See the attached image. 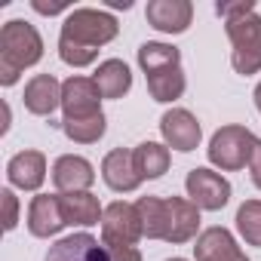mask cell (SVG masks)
<instances>
[{"label":"cell","instance_id":"1","mask_svg":"<svg viewBox=\"0 0 261 261\" xmlns=\"http://www.w3.org/2000/svg\"><path fill=\"white\" fill-rule=\"evenodd\" d=\"M120 25L114 16L101 13V10H74L65 25H62V37H59V56L65 65L71 68H86L98 59V46L111 43L117 37Z\"/></svg>","mask_w":261,"mask_h":261},{"label":"cell","instance_id":"10","mask_svg":"<svg viewBox=\"0 0 261 261\" xmlns=\"http://www.w3.org/2000/svg\"><path fill=\"white\" fill-rule=\"evenodd\" d=\"M101 178L111 191L126 194V191H136L142 185V175L136 169V154L126 151V148H114L105 163H101Z\"/></svg>","mask_w":261,"mask_h":261},{"label":"cell","instance_id":"9","mask_svg":"<svg viewBox=\"0 0 261 261\" xmlns=\"http://www.w3.org/2000/svg\"><path fill=\"white\" fill-rule=\"evenodd\" d=\"M160 133H163V139H166L169 148L188 154V151H194V148L200 145L203 129H200V123H197V117H194L191 111L172 108V111H166L163 120H160Z\"/></svg>","mask_w":261,"mask_h":261},{"label":"cell","instance_id":"12","mask_svg":"<svg viewBox=\"0 0 261 261\" xmlns=\"http://www.w3.org/2000/svg\"><path fill=\"white\" fill-rule=\"evenodd\" d=\"M145 16L163 34H181L188 31L194 19V7H191V0H151Z\"/></svg>","mask_w":261,"mask_h":261},{"label":"cell","instance_id":"2","mask_svg":"<svg viewBox=\"0 0 261 261\" xmlns=\"http://www.w3.org/2000/svg\"><path fill=\"white\" fill-rule=\"evenodd\" d=\"M139 65L148 77V92L154 101H175L185 92L181 53L169 43L148 40L139 46Z\"/></svg>","mask_w":261,"mask_h":261},{"label":"cell","instance_id":"3","mask_svg":"<svg viewBox=\"0 0 261 261\" xmlns=\"http://www.w3.org/2000/svg\"><path fill=\"white\" fill-rule=\"evenodd\" d=\"M43 56V40L31 22L13 19L0 28V83L13 86L25 68L37 65Z\"/></svg>","mask_w":261,"mask_h":261},{"label":"cell","instance_id":"17","mask_svg":"<svg viewBox=\"0 0 261 261\" xmlns=\"http://www.w3.org/2000/svg\"><path fill=\"white\" fill-rule=\"evenodd\" d=\"M62 227H65V215H62L59 197L37 194L28 209V230L34 237H56Z\"/></svg>","mask_w":261,"mask_h":261},{"label":"cell","instance_id":"4","mask_svg":"<svg viewBox=\"0 0 261 261\" xmlns=\"http://www.w3.org/2000/svg\"><path fill=\"white\" fill-rule=\"evenodd\" d=\"M227 37H230V65L237 74H258L261 71V16L246 13L237 19H227Z\"/></svg>","mask_w":261,"mask_h":261},{"label":"cell","instance_id":"30","mask_svg":"<svg viewBox=\"0 0 261 261\" xmlns=\"http://www.w3.org/2000/svg\"><path fill=\"white\" fill-rule=\"evenodd\" d=\"M108 7H114V10H129V7H133V0H108Z\"/></svg>","mask_w":261,"mask_h":261},{"label":"cell","instance_id":"20","mask_svg":"<svg viewBox=\"0 0 261 261\" xmlns=\"http://www.w3.org/2000/svg\"><path fill=\"white\" fill-rule=\"evenodd\" d=\"M92 80H95L101 98H123L129 92V86H133V74H129L126 62H120V59L101 62L98 71L92 74Z\"/></svg>","mask_w":261,"mask_h":261},{"label":"cell","instance_id":"5","mask_svg":"<svg viewBox=\"0 0 261 261\" xmlns=\"http://www.w3.org/2000/svg\"><path fill=\"white\" fill-rule=\"evenodd\" d=\"M255 142L258 139L249 133L246 126H237V123L221 126L212 136V142H209V160H212V166H218L224 172H237V169H243L252 160Z\"/></svg>","mask_w":261,"mask_h":261},{"label":"cell","instance_id":"8","mask_svg":"<svg viewBox=\"0 0 261 261\" xmlns=\"http://www.w3.org/2000/svg\"><path fill=\"white\" fill-rule=\"evenodd\" d=\"M65 120H86L101 114V92L92 77H68L62 83Z\"/></svg>","mask_w":261,"mask_h":261},{"label":"cell","instance_id":"16","mask_svg":"<svg viewBox=\"0 0 261 261\" xmlns=\"http://www.w3.org/2000/svg\"><path fill=\"white\" fill-rule=\"evenodd\" d=\"M25 108L37 117H49L59 105H62V83L53 74H37L28 80L25 86Z\"/></svg>","mask_w":261,"mask_h":261},{"label":"cell","instance_id":"23","mask_svg":"<svg viewBox=\"0 0 261 261\" xmlns=\"http://www.w3.org/2000/svg\"><path fill=\"white\" fill-rule=\"evenodd\" d=\"M105 129H108V120L105 114L98 117H86V120H62V133L77 142V145H92L105 136Z\"/></svg>","mask_w":261,"mask_h":261},{"label":"cell","instance_id":"29","mask_svg":"<svg viewBox=\"0 0 261 261\" xmlns=\"http://www.w3.org/2000/svg\"><path fill=\"white\" fill-rule=\"evenodd\" d=\"M249 169H252V181H255V188L261 191V142H255V151H252Z\"/></svg>","mask_w":261,"mask_h":261},{"label":"cell","instance_id":"6","mask_svg":"<svg viewBox=\"0 0 261 261\" xmlns=\"http://www.w3.org/2000/svg\"><path fill=\"white\" fill-rule=\"evenodd\" d=\"M142 218H139V209L133 203H111L105 209V218H101V243L105 246H114V243H129V246H139L142 240Z\"/></svg>","mask_w":261,"mask_h":261},{"label":"cell","instance_id":"21","mask_svg":"<svg viewBox=\"0 0 261 261\" xmlns=\"http://www.w3.org/2000/svg\"><path fill=\"white\" fill-rule=\"evenodd\" d=\"M139 218H142V233L148 240H166V221H169V209L166 200L160 197H142L136 203Z\"/></svg>","mask_w":261,"mask_h":261},{"label":"cell","instance_id":"18","mask_svg":"<svg viewBox=\"0 0 261 261\" xmlns=\"http://www.w3.org/2000/svg\"><path fill=\"white\" fill-rule=\"evenodd\" d=\"M7 175L16 188L22 191H37L46 178V157L40 151H22L10 160L7 166Z\"/></svg>","mask_w":261,"mask_h":261},{"label":"cell","instance_id":"11","mask_svg":"<svg viewBox=\"0 0 261 261\" xmlns=\"http://www.w3.org/2000/svg\"><path fill=\"white\" fill-rule=\"evenodd\" d=\"M43 261H111V255L92 233H71L49 246Z\"/></svg>","mask_w":261,"mask_h":261},{"label":"cell","instance_id":"31","mask_svg":"<svg viewBox=\"0 0 261 261\" xmlns=\"http://www.w3.org/2000/svg\"><path fill=\"white\" fill-rule=\"evenodd\" d=\"M255 108H258V111H261V83H258V86H255Z\"/></svg>","mask_w":261,"mask_h":261},{"label":"cell","instance_id":"27","mask_svg":"<svg viewBox=\"0 0 261 261\" xmlns=\"http://www.w3.org/2000/svg\"><path fill=\"white\" fill-rule=\"evenodd\" d=\"M215 13H218V16H224V19H237V16L255 13V4H252V0H243V4H218V7H215Z\"/></svg>","mask_w":261,"mask_h":261},{"label":"cell","instance_id":"19","mask_svg":"<svg viewBox=\"0 0 261 261\" xmlns=\"http://www.w3.org/2000/svg\"><path fill=\"white\" fill-rule=\"evenodd\" d=\"M59 206H62L65 224H98L105 218V209L98 206V197H92L89 191L59 194Z\"/></svg>","mask_w":261,"mask_h":261},{"label":"cell","instance_id":"25","mask_svg":"<svg viewBox=\"0 0 261 261\" xmlns=\"http://www.w3.org/2000/svg\"><path fill=\"white\" fill-rule=\"evenodd\" d=\"M0 203H4V230H13L19 224V200L10 188L0 191Z\"/></svg>","mask_w":261,"mask_h":261},{"label":"cell","instance_id":"28","mask_svg":"<svg viewBox=\"0 0 261 261\" xmlns=\"http://www.w3.org/2000/svg\"><path fill=\"white\" fill-rule=\"evenodd\" d=\"M31 7H34L40 16H56V13L68 10V0H53V4H49V0H34Z\"/></svg>","mask_w":261,"mask_h":261},{"label":"cell","instance_id":"32","mask_svg":"<svg viewBox=\"0 0 261 261\" xmlns=\"http://www.w3.org/2000/svg\"><path fill=\"white\" fill-rule=\"evenodd\" d=\"M169 261H185V258H169Z\"/></svg>","mask_w":261,"mask_h":261},{"label":"cell","instance_id":"14","mask_svg":"<svg viewBox=\"0 0 261 261\" xmlns=\"http://www.w3.org/2000/svg\"><path fill=\"white\" fill-rule=\"evenodd\" d=\"M166 209H169V221H166V243H188L197 237L200 227V209L185 200V197H166Z\"/></svg>","mask_w":261,"mask_h":261},{"label":"cell","instance_id":"7","mask_svg":"<svg viewBox=\"0 0 261 261\" xmlns=\"http://www.w3.org/2000/svg\"><path fill=\"white\" fill-rule=\"evenodd\" d=\"M185 188H188V200H191L197 209L218 212V209H224L227 200H230V181L221 178V175L212 172V169H191L188 178H185Z\"/></svg>","mask_w":261,"mask_h":261},{"label":"cell","instance_id":"26","mask_svg":"<svg viewBox=\"0 0 261 261\" xmlns=\"http://www.w3.org/2000/svg\"><path fill=\"white\" fill-rule=\"evenodd\" d=\"M105 246V243H101ZM111 261H142V252L139 246H129V243H114V246H105Z\"/></svg>","mask_w":261,"mask_h":261},{"label":"cell","instance_id":"13","mask_svg":"<svg viewBox=\"0 0 261 261\" xmlns=\"http://www.w3.org/2000/svg\"><path fill=\"white\" fill-rule=\"evenodd\" d=\"M95 181V169L89 160L65 154L53 163V185L59 188V194H77V191H89V185Z\"/></svg>","mask_w":261,"mask_h":261},{"label":"cell","instance_id":"15","mask_svg":"<svg viewBox=\"0 0 261 261\" xmlns=\"http://www.w3.org/2000/svg\"><path fill=\"white\" fill-rule=\"evenodd\" d=\"M194 255H197V261H249L243 255V249L237 246V240L230 237V230H224V227L203 230L197 237Z\"/></svg>","mask_w":261,"mask_h":261},{"label":"cell","instance_id":"24","mask_svg":"<svg viewBox=\"0 0 261 261\" xmlns=\"http://www.w3.org/2000/svg\"><path fill=\"white\" fill-rule=\"evenodd\" d=\"M237 230L249 246H261V200H246L237 209Z\"/></svg>","mask_w":261,"mask_h":261},{"label":"cell","instance_id":"22","mask_svg":"<svg viewBox=\"0 0 261 261\" xmlns=\"http://www.w3.org/2000/svg\"><path fill=\"white\" fill-rule=\"evenodd\" d=\"M136 169L145 178H160L166 169H169V148L166 145H157V142H142L136 151Z\"/></svg>","mask_w":261,"mask_h":261}]
</instances>
